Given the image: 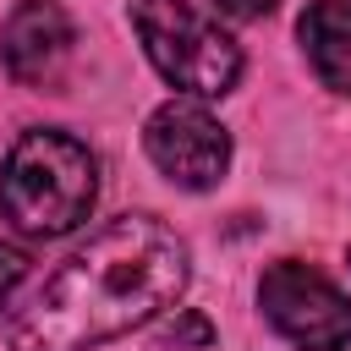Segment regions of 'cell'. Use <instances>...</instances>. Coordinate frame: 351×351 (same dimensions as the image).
Masks as SVG:
<instances>
[{"mask_svg": "<svg viewBox=\"0 0 351 351\" xmlns=\"http://www.w3.org/2000/svg\"><path fill=\"white\" fill-rule=\"evenodd\" d=\"M99 165L88 143L55 126H33L11 143L0 165V214L22 236H66L93 214Z\"/></svg>", "mask_w": 351, "mask_h": 351, "instance_id": "2", "label": "cell"}, {"mask_svg": "<svg viewBox=\"0 0 351 351\" xmlns=\"http://www.w3.org/2000/svg\"><path fill=\"white\" fill-rule=\"evenodd\" d=\"M132 27L143 38V55L154 71L186 93V99H225L241 77V49L236 38L203 16L192 0H126Z\"/></svg>", "mask_w": 351, "mask_h": 351, "instance_id": "3", "label": "cell"}, {"mask_svg": "<svg viewBox=\"0 0 351 351\" xmlns=\"http://www.w3.org/2000/svg\"><path fill=\"white\" fill-rule=\"evenodd\" d=\"M214 11H225V16H236V22H258V16H269L280 0H208Z\"/></svg>", "mask_w": 351, "mask_h": 351, "instance_id": "9", "label": "cell"}, {"mask_svg": "<svg viewBox=\"0 0 351 351\" xmlns=\"http://www.w3.org/2000/svg\"><path fill=\"white\" fill-rule=\"evenodd\" d=\"M27 280V252L22 247H11V241H0V313L11 307V291Z\"/></svg>", "mask_w": 351, "mask_h": 351, "instance_id": "8", "label": "cell"}, {"mask_svg": "<svg viewBox=\"0 0 351 351\" xmlns=\"http://www.w3.org/2000/svg\"><path fill=\"white\" fill-rule=\"evenodd\" d=\"M143 148L154 170L186 192H208L230 170V132L197 99H165L143 126Z\"/></svg>", "mask_w": 351, "mask_h": 351, "instance_id": "5", "label": "cell"}, {"mask_svg": "<svg viewBox=\"0 0 351 351\" xmlns=\"http://www.w3.org/2000/svg\"><path fill=\"white\" fill-rule=\"evenodd\" d=\"M192 274L186 241L159 214H121L99 225L38 291L11 313V351H93L181 302Z\"/></svg>", "mask_w": 351, "mask_h": 351, "instance_id": "1", "label": "cell"}, {"mask_svg": "<svg viewBox=\"0 0 351 351\" xmlns=\"http://www.w3.org/2000/svg\"><path fill=\"white\" fill-rule=\"evenodd\" d=\"M170 340H176V346H181V340H197V346H203V340H208V324H203V318H181V324L170 329Z\"/></svg>", "mask_w": 351, "mask_h": 351, "instance_id": "10", "label": "cell"}, {"mask_svg": "<svg viewBox=\"0 0 351 351\" xmlns=\"http://www.w3.org/2000/svg\"><path fill=\"white\" fill-rule=\"evenodd\" d=\"M258 307L291 346H307V351H346L351 346V302L313 263H296V258L269 263L258 280Z\"/></svg>", "mask_w": 351, "mask_h": 351, "instance_id": "4", "label": "cell"}, {"mask_svg": "<svg viewBox=\"0 0 351 351\" xmlns=\"http://www.w3.org/2000/svg\"><path fill=\"white\" fill-rule=\"evenodd\" d=\"M71 16L55 5V0H16L5 27H0V55H5V71L22 82V88H60L66 66H71Z\"/></svg>", "mask_w": 351, "mask_h": 351, "instance_id": "6", "label": "cell"}, {"mask_svg": "<svg viewBox=\"0 0 351 351\" xmlns=\"http://www.w3.org/2000/svg\"><path fill=\"white\" fill-rule=\"evenodd\" d=\"M296 38L324 88L351 93V0H313L296 22Z\"/></svg>", "mask_w": 351, "mask_h": 351, "instance_id": "7", "label": "cell"}]
</instances>
